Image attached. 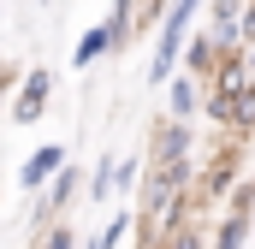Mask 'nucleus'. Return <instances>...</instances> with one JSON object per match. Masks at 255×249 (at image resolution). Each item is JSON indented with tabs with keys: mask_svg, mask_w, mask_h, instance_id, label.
<instances>
[{
	"mask_svg": "<svg viewBox=\"0 0 255 249\" xmlns=\"http://www.w3.org/2000/svg\"><path fill=\"white\" fill-rule=\"evenodd\" d=\"M202 30V6L196 0H166V18L154 30V54H148V89H166L184 65V42Z\"/></svg>",
	"mask_w": 255,
	"mask_h": 249,
	"instance_id": "1",
	"label": "nucleus"
},
{
	"mask_svg": "<svg viewBox=\"0 0 255 249\" xmlns=\"http://www.w3.org/2000/svg\"><path fill=\"white\" fill-rule=\"evenodd\" d=\"M48 107H54V71L48 65H30L24 77H18V89H12V124H42L48 119Z\"/></svg>",
	"mask_w": 255,
	"mask_h": 249,
	"instance_id": "2",
	"label": "nucleus"
},
{
	"mask_svg": "<svg viewBox=\"0 0 255 249\" xmlns=\"http://www.w3.org/2000/svg\"><path fill=\"white\" fill-rule=\"evenodd\" d=\"M244 6H250V0H214V6L202 12V30L214 36V48H220V54H244V48H250Z\"/></svg>",
	"mask_w": 255,
	"mask_h": 249,
	"instance_id": "3",
	"label": "nucleus"
},
{
	"mask_svg": "<svg viewBox=\"0 0 255 249\" xmlns=\"http://www.w3.org/2000/svg\"><path fill=\"white\" fill-rule=\"evenodd\" d=\"M148 166H184V160H196V124H154V136H148V154H142Z\"/></svg>",
	"mask_w": 255,
	"mask_h": 249,
	"instance_id": "4",
	"label": "nucleus"
},
{
	"mask_svg": "<svg viewBox=\"0 0 255 249\" xmlns=\"http://www.w3.org/2000/svg\"><path fill=\"white\" fill-rule=\"evenodd\" d=\"M65 166H71V148H65V142H42V148H30V154H24V166H18V190L42 196Z\"/></svg>",
	"mask_w": 255,
	"mask_h": 249,
	"instance_id": "5",
	"label": "nucleus"
},
{
	"mask_svg": "<svg viewBox=\"0 0 255 249\" xmlns=\"http://www.w3.org/2000/svg\"><path fill=\"white\" fill-rule=\"evenodd\" d=\"M202 95H208V83H196L190 71H178V77L166 83V119L196 124V119H202Z\"/></svg>",
	"mask_w": 255,
	"mask_h": 249,
	"instance_id": "6",
	"label": "nucleus"
},
{
	"mask_svg": "<svg viewBox=\"0 0 255 249\" xmlns=\"http://www.w3.org/2000/svg\"><path fill=\"white\" fill-rule=\"evenodd\" d=\"M107 54H119V42H113V24L101 18V24H89V30L77 36V48H71V71H89V65H101Z\"/></svg>",
	"mask_w": 255,
	"mask_h": 249,
	"instance_id": "7",
	"label": "nucleus"
},
{
	"mask_svg": "<svg viewBox=\"0 0 255 249\" xmlns=\"http://www.w3.org/2000/svg\"><path fill=\"white\" fill-rule=\"evenodd\" d=\"M214 65H220V48H214V36H208V30H196L190 42H184V65H178V71H190L196 83H208V77H214Z\"/></svg>",
	"mask_w": 255,
	"mask_h": 249,
	"instance_id": "8",
	"label": "nucleus"
},
{
	"mask_svg": "<svg viewBox=\"0 0 255 249\" xmlns=\"http://www.w3.org/2000/svg\"><path fill=\"white\" fill-rule=\"evenodd\" d=\"M130 232H136V208H119L107 226H95V232H89V244H83V249H125Z\"/></svg>",
	"mask_w": 255,
	"mask_h": 249,
	"instance_id": "9",
	"label": "nucleus"
},
{
	"mask_svg": "<svg viewBox=\"0 0 255 249\" xmlns=\"http://www.w3.org/2000/svg\"><path fill=\"white\" fill-rule=\"evenodd\" d=\"M250 226L255 220H244V214H220V226H208V249H244Z\"/></svg>",
	"mask_w": 255,
	"mask_h": 249,
	"instance_id": "10",
	"label": "nucleus"
},
{
	"mask_svg": "<svg viewBox=\"0 0 255 249\" xmlns=\"http://www.w3.org/2000/svg\"><path fill=\"white\" fill-rule=\"evenodd\" d=\"M83 196H89L95 208H107V202H113V148H101V160L89 166V178H83Z\"/></svg>",
	"mask_w": 255,
	"mask_h": 249,
	"instance_id": "11",
	"label": "nucleus"
},
{
	"mask_svg": "<svg viewBox=\"0 0 255 249\" xmlns=\"http://www.w3.org/2000/svg\"><path fill=\"white\" fill-rule=\"evenodd\" d=\"M142 184V154H113V196H130Z\"/></svg>",
	"mask_w": 255,
	"mask_h": 249,
	"instance_id": "12",
	"label": "nucleus"
},
{
	"mask_svg": "<svg viewBox=\"0 0 255 249\" xmlns=\"http://www.w3.org/2000/svg\"><path fill=\"white\" fill-rule=\"evenodd\" d=\"M30 249H83V238L71 232V220H54L48 232H36V244Z\"/></svg>",
	"mask_w": 255,
	"mask_h": 249,
	"instance_id": "13",
	"label": "nucleus"
},
{
	"mask_svg": "<svg viewBox=\"0 0 255 249\" xmlns=\"http://www.w3.org/2000/svg\"><path fill=\"white\" fill-rule=\"evenodd\" d=\"M226 214H244V220H255V172H244V184L226 196Z\"/></svg>",
	"mask_w": 255,
	"mask_h": 249,
	"instance_id": "14",
	"label": "nucleus"
},
{
	"mask_svg": "<svg viewBox=\"0 0 255 249\" xmlns=\"http://www.w3.org/2000/svg\"><path fill=\"white\" fill-rule=\"evenodd\" d=\"M160 249H208V226H202V220H190V226H178Z\"/></svg>",
	"mask_w": 255,
	"mask_h": 249,
	"instance_id": "15",
	"label": "nucleus"
},
{
	"mask_svg": "<svg viewBox=\"0 0 255 249\" xmlns=\"http://www.w3.org/2000/svg\"><path fill=\"white\" fill-rule=\"evenodd\" d=\"M12 89H18V71H12V65H0V113L12 107Z\"/></svg>",
	"mask_w": 255,
	"mask_h": 249,
	"instance_id": "16",
	"label": "nucleus"
},
{
	"mask_svg": "<svg viewBox=\"0 0 255 249\" xmlns=\"http://www.w3.org/2000/svg\"><path fill=\"white\" fill-rule=\"evenodd\" d=\"M244 65H250V77H255V42H250V48H244Z\"/></svg>",
	"mask_w": 255,
	"mask_h": 249,
	"instance_id": "17",
	"label": "nucleus"
},
{
	"mask_svg": "<svg viewBox=\"0 0 255 249\" xmlns=\"http://www.w3.org/2000/svg\"><path fill=\"white\" fill-rule=\"evenodd\" d=\"M0 18H6V12H0Z\"/></svg>",
	"mask_w": 255,
	"mask_h": 249,
	"instance_id": "18",
	"label": "nucleus"
},
{
	"mask_svg": "<svg viewBox=\"0 0 255 249\" xmlns=\"http://www.w3.org/2000/svg\"><path fill=\"white\" fill-rule=\"evenodd\" d=\"M0 249H6V244H0Z\"/></svg>",
	"mask_w": 255,
	"mask_h": 249,
	"instance_id": "19",
	"label": "nucleus"
}]
</instances>
